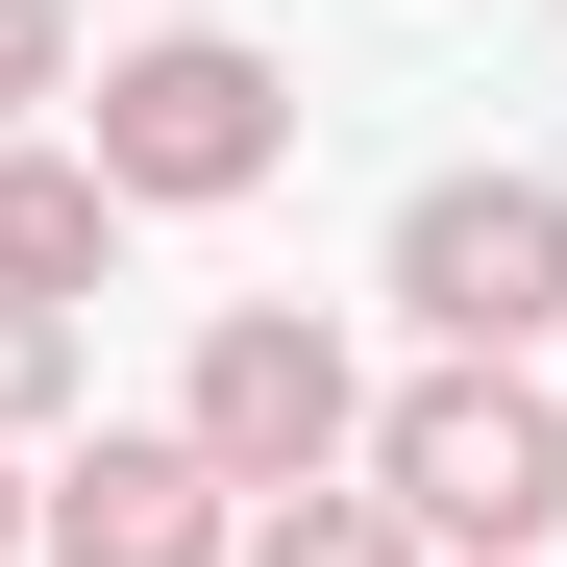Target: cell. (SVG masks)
<instances>
[{
  "instance_id": "6da1fadb",
  "label": "cell",
  "mask_w": 567,
  "mask_h": 567,
  "mask_svg": "<svg viewBox=\"0 0 567 567\" xmlns=\"http://www.w3.org/2000/svg\"><path fill=\"white\" fill-rule=\"evenodd\" d=\"M346 468H370L444 567H543V543H567V395H543V370H494V346H420L395 395H370Z\"/></svg>"
},
{
  "instance_id": "7a4b0ae2",
  "label": "cell",
  "mask_w": 567,
  "mask_h": 567,
  "mask_svg": "<svg viewBox=\"0 0 567 567\" xmlns=\"http://www.w3.org/2000/svg\"><path fill=\"white\" fill-rule=\"evenodd\" d=\"M74 148L124 173V223H223V198L297 173V74H271L247 25H148V50L74 74Z\"/></svg>"
},
{
  "instance_id": "52a82bcc",
  "label": "cell",
  "mask_w": 567,
  "mask_h": 567,
  "mask_svg": "<svg viewBox=\"0 0 567 567\" xmlns=\"http://www.w3.org/2000/svg\"><path fill=\"white\" fill-rule=\"evenodd\" d=\"M223 567H444V543L370 494V468H321V494H247V543H223Z\"/></svg>"
},
{
  "instance_id": "8992f818",
  "label": "cell",
  "mask_w": 567,
  "mask_h": 567,
  "mask_svg": "<svg viewBox=\"0 0 567 567\" xmlns=\"http://www.w3.org/2000/svg\"><path fill=\"white\" fill-rule=\"evenodd\" d=\"M100 271H124V173L100 148H74V124H0V297H100Z\"/></svg>"
},
{
  "instance_id": "9c48e42d",
  "label": "cell",
  "mask_w": 567,
  "mask_h": 567,
  "mask_svg": "<svg viewBox=\"0 0 567 567\" xmlns=\"http://www.w3.org/2000/svg\"><path fill=\"white\" fill-rule=\"evenodd\" d=\"M74 74H100V50H74V0H0V124H74Z\"/></svg>"
},
{
  "instance_id": "277c9868",
  "label": "cell",
  "mask_w": 567,
  "mask_h": 567,
  "mask_svg": "<svg viewBox=\"0 0 567 567\" xmlns=\"http://www.w3.org/2000/svg\"><path fill=\"white\" fill-rule=\"evenodd\" d=\"M173 444H198L223 494H321V468L370 444L346 321H321V297H223V321H198V370H173Z\"/></svg>"
},
{
  "instance_id": "30bf717a",
  "label": "cell",
  "mask_w": 567,
  "mask_h": 567,
  "mask_svg": "<svg viewBox=\"0 0 567 567\" xmlns=\"http://www.w3.org/2000/svg\"><path fill=\"white\" fill-rule=\"evenodd\" d=\"M25 468H50V444H0V567H25Z\"/></svg>"
},
{
  "instance_id": "ba28073f",
  "label": "cell",
  "mask_w": 567,
  "mask_h": 567,
  "mask_svg": "<svg viewBox=\"0 0 567 567\" xmlns=\"http://www.w3.org/2000/svg\"><path fill=\"white\" fill-rule=\"evenodd\" d=\"M0 444H74V321L0 297Z\"/></svg>"
},
{
  "instance_id": "3957f363",
  "label": "cell",
  "mask_w": 567,
  "mask_h": 567,
  "mask_svg": "<svg viewBox=\"0 0 567 567\" xmlns=\"http://www.w3.org/2000/svg\"><path fill=\"white\" fill-rule=\"evenodd\" d=\"M370 297H395L420 346H494V370H543V346H567V173H518V148H494V173H420Z\"/></svg>"
},
{
  "instance_id": "5b68a950",
  "label": "cell",
  "mask_w": 567,
  "mask_h": 567,
  "mask_svg": "<svg viewBox=\"0 0 567 567\" xmlns=\"http://www.w3.org/2000/svg\"><path fill=\"white\" fill-rule=\"evenodd\" d=\"M223 543H247V494L173 420H100V444L25 468V567H223Z\"/></svg>"
}]
</instances>
